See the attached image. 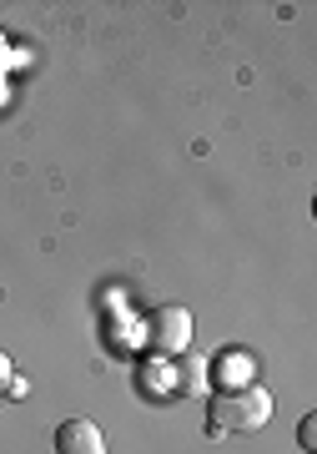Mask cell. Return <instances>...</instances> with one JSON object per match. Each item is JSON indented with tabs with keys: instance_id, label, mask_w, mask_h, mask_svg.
I'll return each mask as SVG.
<instances>
[{
	"instance_id": "6da1fadb",
	"label": "cell",
	"mask_w": 317,
	"mask_h": 454,
	"mask_svg": "<svg viewBox=\"0 0 317 454\" xmlns=\"http://www.w3.org/2000/svg\"><path fill=\"white\" fill-rule=\"evenodd\" d=\"M267 414H272V399L257 384H237V389H222L212 399V424L217 429H262Z\"/></svg>"
},
{
	"instance_id": "7a4b0ae2",
	"label": "cell",
	"mask_w": 317,
	"mask_h": 454,
	"mask_svg": "<svg viewBox=\"0 0 317 454\" xmlns=\"http://www.w3.org/2000/svg\"><path fill=\"white\" fill-rule=\"evenodd\" d=\"M146 333H151V348H157V354H187L191 313L187 309H157L151 324H146Z\"/></svg>"
},
{
	"instance_id": "3957f363",
	"label": "cell",
	"mask_w": 317,
	"mask_h": 454,
	"mask_svg": "<svg viewBox=\"0 0 317 454\" xmlns=\"http://www.w3.org/2000/svg\"><path fill=\"white\" fill-rule=\"evenodd\" d=\"M56 454H106V439L91 419H66L56 429Z\"/></svg>"
},
{
	"instance_id": "277c9868",
	"label": "cell",
	"mask_w": 317,
	"mask_h": 454,
	"mask_svg": "<svg viewBox=\"0 0 317 454\" xmlns=\"http://www.w3.org/2000/svg\"><path fill=\"white\" fill-rule=\"evenodd\" d=\"M206 358H182V369H176V394H187V399H197V394H206Z\"/></svg>"
},
{
	"instance_id": "5b68a950",
	"label": "cell",
	"mask_w": 317,
	"mask_h": 454,
	"mask_svg": "<svg viewBox=\"0 0 317 454\" xmlns=\"http://www.w3.org/2000/svg\"><path fill=\"white\" fill-rule=\"evenodd\" d=\"M298 439H302V450H313V444H317V419H313V414H307V419H302Z\"/></svg>"
},
{
	"instance_id": "8992f818",
	"label": "cell",
	"mask_w": 317,
	"mask_h": 454,
	"mask_svg": "<svg viewBox=\"0 0 317 454\" xmlns=\"http://www.w3.org/2000/svg\"><path fill=\"white\" fill-rule=\"evenodd\" d=\"M11 373H16V369H11V358H5V354H0V394H5V389H11Z\"/></svg>"
}]
</instances>
